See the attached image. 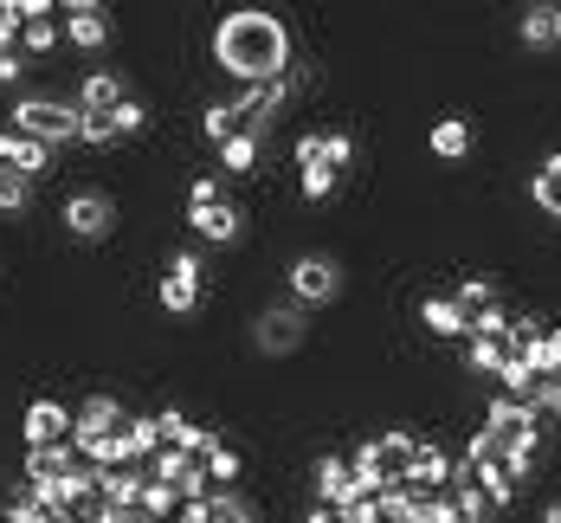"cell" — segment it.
Returning a JSON list of instances; mask_svg holds the SVG:
<instances>
[{
    "mask_svg": "<svg viewBox=\"0 0 561 523\" xmlns=\"http://www.w3.org/2000/svg\"><path fill=\"white\" fill-rule=\"evenodd\" d=\"M58 227H65V239H78V246H104L123 227V207H116V194H104V187H71L58 201Z\"/></svg>",
    "mask_w": 561,
    "mask_h": 523,
    "instance_id": "obj_3",
    "label": "cell"
},
{
    "mask_svg": "<svg viewBox=\"0 0 561 523\" xmlns=\"http://www.w3.org/2000/svg\"><path fill=\"white\" fill-rule=\"evenodd\" d=\"M426 149H433L439 162H465V156H471V123H465V116H439V123L426 129Z\"/></svg>",
    "mask_w": 561,
    "mask_h": 523,
    "instance_id": "obj_19",
    "label": "cell"
},
{
    "mask_svg": "<svg viewBox=\"0 0 561 523\" xmlns=\"http://www.w3.org/2000/svg\"><path fill=\"white\" fill-rule=\"evenodd\" d=\"M174 523H214V498H187V504H181V518Z\"/></svg>",
    "mask_w": 561,
    "mask_h": 523,
    "instance_id": "obj_35",
    "label": "cell"
},
{
    "mask_svg": "<svg viewBox=\"0 0 561 523\" xmlns=\"http://www.w3.org/2000/svg\"><path fill=\"white\" fill-rule=\"evenodd\" d=\"M13 169H20L26 181H33V187H39V181L53 174V149H46V143H26V136H20V149H13Z\"/></svg>",
    "mask_w": 561,
    "mask_h": 523,
    "instance_id": "obj_27",
    "label": "cell"
},
{
    "mask_svg": "<svg viewBox=\"0 0 561 523\" xmlns=\"http://www.w3.org/2000/svg\"><path fill=\"white\" fill-rule=\"evenodd\" d=\"M516 39H523L529 53L556 46V7H523V20H516Z\"/></svg>",
    "mask_w": 561,
    "mask_h": 523,
    "instance_id": "obj_24",
    "label": "cell"
},
{
    "mask_svg": "<svg viewBox=\"0 0 561 523\" xmlns=\"http://www.w3.org/2000/svg\"><path fill=\"white\" fill-rule=\"evenodd\" d=\"M348 162H355V136H348V129H323V169H348Z\"/></svg>",
    "mask_w": 561,
    "mask_h": 523,
    "instance_id": "obj_31",
    "label": "cell"
},
{
    "mask_svg": "<svg viewBox=\"0 0 561 523\" xmlns=\"http://www.w3.org/2000/svg\"><path fill=\"white\" fill-rule=\"evenodd\" d=\"M65 20V46L71 53H84V58H98L104 46L116 39V20H111V7H98V0H71V7H58Z\"/></svg>",
    "mask_w": 561,
    "mask_h": 523,
    "instance_id": "obj_7",
    "label": "cell"
},
{
    "mask_svg": "<svg viewBox=\"0 0 561 523\" xmlns=\"http://www.w3.org/2000/svg\"><path fill=\"white\" fill-rule=\"evenodd\" d=\"M420 323H426L433 343H458V337L471 343V317H465L451 297H420Z\"/></svg>",
    "mask_w": 561,
    "mask_h": 523,
    "instance_id": "obj_14",
    "label": "cell"
},
{
    "mask_svg": "<svg viewBox=\"0 0 561 523\" xmlns=\"http://www.w3.org/2000/svg\"><path fill=\"white\" fill-rule=\"evenodd\" d=\"M556 46H561V7H556Z\"/></svg>",
    "mask_w": 561,
    "mask_h": 523,
    "instance_id": "obj_38",
    "label": "cell"
},
{
    "mask_svg": "<svg viewBox=\"0 0 561 523\" xmlns=\"http://www.w3.org/2000/svg\"><path fill=\"white\" fill-rule=\"evenodd\" d=\"M58 39H65V26H58V20H26V26H20V53H26V58H46Z\"/></svg>",
    "mask_w": 561,
    "mask_h": 523,
    "instance_id": "obj_26",
    "label": "cell"
},
{
    "mask_svg": "<svg viewBox=\"0 0 561 523\" xmlns=\"http://www.w3.org/2000/svg\"><path fill=\"white\" fill-rule=\"evenodd\" d=\"M265 162V136H252V129H239L232 143H220V174L226 181H252Z\"/></svg>",
    "mask_w": 561,
    "mask_h": 523,
    "instance_id": "obj_16",
    "label": "cell"
},
{
    "mask_svg": "<svg viewBox=\"0 0 561 523\" xmlns=\"http://www.w3.org/2000/svg\"><path fill=\"white\" fill-rule=\"evenodd\" d=\"M336 187H342V174L323 169V162H317V169H297V194H304V201H330Z\"/></svg>",
    "mask_w": 561,
    "mask_h": 523,
    "instance_id": "obj_28",
    "label": "cell"
},
{
    "mask_svg": "<svg viewBox=\"0 0 561 523\" xmlns=\"http://www.w3.org/2000/svg\"><path fill=\"white\" fill-rule=\"evenodd\" d=\"M310 491H317V504L342 511V504H348V498L362 491V478H355L348 453H317V459H310Z\"/></svg>",
    "mask_w": 561,
    "mask_h": 523,
    "instance_id": "obj_10",
    "label": "cell"
},
{
    "mask_svg": "<svg viewBox=\"0 0 561 523\" xmlns=\"http://www.w3.org/2000/svg\"><path fill=\"white\" fill-rule=\"evenodd\" d=\"M123 420H129L123 395H84V401L71 407V446H84V440H111V433H123Z\"/></svg>",
    "mask_w": 561,
    "mask_h": 523,
    "instance_id": "obj_8",
    "label": "cell"
},
{
    "mask_svg": "<svg viewBox=\"0 0 561 523\" xmlns=\"http://www.w3.org/2000/svg\"><path fill=\"white\" fill-rule=\"evenodd\" d=\"M123 98H136V91H129V78H123V71H111V65H91V71L78 78V91H71V104H78L84 116L116 111Z\"/></svg>",
    "mask_w": 561,
    "mask_h": 523,
    "instance_id": "obj_11",
    "label": "cell"
},
{
    "mask_svg": "<svg viewBox=\"0 0 561 523\" xmlns=\"http://www.w3.org/2000/svg\"><path fill=\"white\" fill-rule=\"evenodd\" d=\"M542 523H561V498L556 504H542Z\"/></svg>",
    "mask_w": 561,
    "mask_h": 523,
    "instance_id": "obj_37",
    "label": "cell"
},
{
    "mask_svg": "<svg viewBox=\"0 0 561 523\" xmlns=\"http://www.w3.org/2000/svg\"><path fill=\"white\" fill-rule=\"evenodd\" d=\"M26 78H33V58H26V53H0V91H13V98H20V91H33Z\"/></svg>",
    "mask_w": 561,
    "mask_h": 523,
    "instance_id": "obj_30",
    "label": "cell"
},
{
    "mask_svg": "<svg viewBox=\"0 0 561 523\" xmlns=\"http://www.w3.org/2000/svg\"><path fill=\"white\" fill-rule=\"evenodd\" d=\"M284 285H290V304L323 310V304L342 297V259L336 252H297V259L284 265Z\"/></svg>",
    "mask_w": 561,
    "mask_h": 523,
    "instance_id": "obj_4",
    "label": "cell"
},
{
    "mask_svg": "<svg viewBox=\"0 0 561 523\" xmlns=\"http://www.w3.org/2000/svg\"><path fill=\"white\" fill-rule=\"evenodd\" d=\"M226 201V174H194V187H187V207H220Z\"/></svg>",
    "mask_w": 561,
    "mask_h": 523,
    "instance_id": "obj_32",
    "label": "cell"
},
{
    "mask_svg": "<svg viewBox=\"0 0 561 523\" xmlns=\"http://www.w3.org/2000/svg\"><path fill=\"white\" fill-rule=\"evenodd\" d=\"M336 518H342V523H381V491H375V485H362V491L342 504Z\"/></svg>",
    "mask_w": 561,
    "mask_h": 523,
    "instance_id": "obj_29",
    "label": "cell"
},
{
    "mask_svg": "<svg viewBox=\"0 0 561 523\" xmlns=\"http://www.w3.org/2000/svg\"><path fill=\"white\" fill-rule=\"evenodd\" d=\"M7 123H13L26 143H46V149H58V143H78V123H84V111H78L71 98H58V91H20V98H13V111H7Z\"/></svg>",
    "mask_w": 561,
    "mask_h": 523,
    "instance_id": "obj_2",
    "label": "cell"
},
{
    "mask_svg": "<svg viewBox=\"0 0 561 523\" xmlns=\"http://www.w3.org/2000/svg\"><path fill=\"white\" fill-rule=\"evenodd\" d=\"M201 291H207V259L194 252V246H181V252H169V265H162V310L169 317H194L201 310Z\"/></svg>",
    "mask_w": 561,
    "mask_h": 523,
    "instance_id": "obj_6",
    "label": "cell"
},
{
    "mask_svg": "<svg viewBox=\"0 0 561 523\" xmlns=\"http://www.w3.org/2000/svg\"><path fill=\"white\" fill-rule=\"evenodd\" d=\"M181 504H187V498L174 491L169 478H149V485H142V504H136V511H142L149 523H174V518H181Z\"/></svg>",
    "mask_w": 561,
    "mask_h": 523,
    "instance_id": "obj_21",
    "label": "cell"
},
{
    "mask_svg": "<svg viewBox=\"0 0 561 523\" xmlns=\"http://www.w3.org/2000/svg\"><path fill=\"white\" fill-rule=\"evenodd\" d=\"M71 465H78V446L65 440V446H33L20 471H26V485H53V478H65Z\"/></svg>",
    "mask_w": 561,
    "mask_h": 523,
    "instance_id": "obj_18",
    "label": "cell"
},
{
    "mask_svg": "<svg viewBox=\"0 0 561 523\" xmlns=\"http://www.w3.org/2000/svg\"><path fill=\"white\" fill-rule=\"evenodd\" d=\"M304 523H342V518L330 511V504H310V511H304Z\"/></svg>",
    "mask_w": 561,
    "mask_h": 523,
    "instance_id": "obj_36",
    "label": "cell"
},
{
    "mask_svg": "<svg viewBox=\"0 0 561 523\" xmlns=\"http://www.w3.org/2000/svg\"><path fill=\"white\" fill-rule=\"evenodd\" d=\"M20 26H26V20H20V7H13V0H0V53H20Z\"/></svg>",
    "mask_w": 561,
    "mask_h": 523,
    "instance_id": "obj_34",
    "label": "cell"
},
{
    "mask_svg": "<svg viewBox=\"0 0 561 523\" xmlns=\"http://www.w3.org/2000/svg\"><path fill=\"white\" fill-rule=\"evenodd\" d=\"M529 207H536L542 220H561V149L529 174Z\"/></svg>",
    "mask_w": 561,
    "mask_h": 523,
    "instance_id": "obj_20",
    "label": "cell"
},
{
    "mask_svg": "<svg viewBox=\"0 0 561 523\" xmlns=\"http://www.w3.org/2000/svg\"><path fill=\"white\" fill-rule=\"evenodd\" d=\"M310 343V310L304 304H265L252 317V349L259 355H297Z\"/></svg>",
    "mask_w": 561,
    "mask_h": 523,
    "instance_id": "obj_5",
    "label": "cell"
},
{
    "mask_svg": "<svg viewBox=\"0 0 561 523\" xmlns=\"http://www.w3.org/2000/svg\"><path fill=\"white\" fill-rule=\"evenodd\" d=\"M33 194H39V187H33L26 174L13 169V162H0V214H7V220H20V214L33 207Z\"/></svg>",
    "mask_w": 561,
    "mask_h": 523,
    "instance_id": "obj_23",
    "label": "cell"
},
{
    "mask_svg": "<svg viewBox=\"0 0 561 523\" xmlns=\"http://www.w3.org/2000/svg\"><path fill=\"white\" fill-rule=\"evenodd\" d=\"M142 485H149V465H116L98 478V504L104 511H136L142 504Z\"/></svg>",
    "mask_w": 561,
    "mask_h": 523,
    "instance_id": "obj_13",
    "label": "cell"
},
{
    "mask_svg": "<svg viewBox=\"0 0 561 523\" xmlns=\"http://www.w3.org/2000/svg\"><path fill=\"white\" fill-rule=\"evenodd\" d=\"M162 453V420L156 413H129L123 420V465H156Z\"/></svg>",
    "mask_w": 561,
    "mask_h": 523,
    "instance_id": "obj_15",
    "label": "cell"
},
{
    "mask_svg": "<svg viewBox=\"0 0 561 523\" xmlns=\"http://www.w3.org/2000/svg\"><path fill=\"white\" fill-rule=\"evenodd\" d=\"M214 523H265V504L252 491H214Z\"/></svg>",
    "mask_w": 561,
    "mask_h": 523,
    "instance_id": "obj_22",
    "label": "cell"
},
{
    "mask_svg": "<svg viewBox=\"0 0 561 523\" xmlns=\"http://www.w3.org/2000/svg\"><path fill=\"white\" fill-rule=\"evenodd\" d=\"M111 116H116V143H136V136H149V123H156V111H149L142 98H123Z\"/></svg>",
    "mask_w": 561,
    "mask_h": 523,
    "instance_id": "obj_25",
    "label": "cell"
},
{
    "mask_svg": "<svg viewBox=\"0 0 561 523\" xmlns=\"http://www.w3.org/2000/svg\"><path fill=\"white\" fill-rule=\"evenodd\" d=\"M20 440H26V453H33V446H65V440H71V407L58 401V395L26 401V413H20Z\"/></svg>",
    "mask_w": 561,
    "mask_h": 523,
    "instance_id": "obj_9",
    "label": "cell"
},
{
    "mask_svg": "<svg viewBox=\"0 0 561 523\" xmlns=\"http://www.w3.org/2000/svg\"><path fill=\"white\" fill-rule=\"evenodd\" d=\"M187 227L201 246H239L245 239V207L239 201H220V207H187Z\"/></svg>",
    "mask_w": 561,
    "mask_h": 523,
    "instance_id": "obj_12",
    "label": "cell"
},
{
    "mask_svg": "<svg viewBox=\"0 0 561 523\" xmlns=\"http://www.w3.org/2000/svg\"><path fill=\"white\" fill-rule=\"evenodd\" d=\"M290 162H297V169H317V162H323V129H304V136L290 143Z\"/></svg>",
    "mask_w": 561,
    "mask_h": 523,
    "instance_id": "obj_33",
    "label": "cell"
},
{
    "mask_svg": "<svg viewBox=\"0 0 561 523\" xmlns=\"http://www.w3.org/2000/svg\"><path fill=\"white\" fill-rule=\"evenodd\" d=\"M516 362V343L510 337H471L465 343V375H504Z\"/></svg>",
    "mask_w": 561,
    "mask_h": 523,
    "instance_id": "obj_17",
    "label": "cell"
},
{
    "mask_svg": "<svg viewBox=\"0 0 561 523\" xmlns=\"http://www.w3.org/2000/svg\"><path fill=\"white\" fill-rule=\"evenodd\" d=\"M214 65H220L239 91L278 84L284 71L297 65V39H290V26H284L272 7H232V13H220V26H214Z\"/></svg>",
    "mask_w": 561,
    "mask_h": 523,
    "instance_id": "obj_1",
    "label": "cell"
},
{
    "mask_svg": "<svg viewBox=\"0 0 561 523\" xmlns=\"http://www.w3.org/2000/svg\"><path fill=\"white\" fill-rule=\"evenodd\" d=\"M0 523H7V518H0Z\"/></svg>",
    "mask_w": 561,
    "mask_h": 523,
    "instance_id": "obj_39",
    "label": "cell"
}]
</instances>
